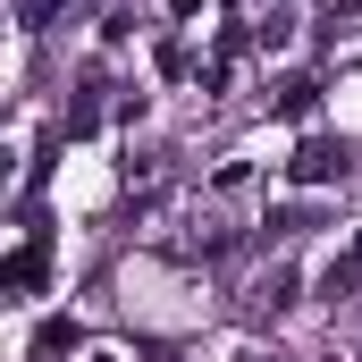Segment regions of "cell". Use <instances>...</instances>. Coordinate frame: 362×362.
I'll use <instances>...</instances> for the list:
<instances>
[{
	"mask_svg": "<svg viewBox=\"0 0 362 362\" xmlns=\"http://www.w3.org/2000/svg\"><path fill=\"white\" fill-rule=\"evenodd\" d=\"M286 177L295 185H346L354 177V144L346 135H303V152L286 160Z\"/></svg>",
	"mask_w": 362,
	"mask_h": 362,
	"instance_id": "obj_1",
	"label": "cell"
},
{
	"mask_svg": "<svg viewBox=\"0 0 362 362\" xmlns=\"http://www.w3.org/2000/svg\"><path fill=\"white\" fill-rule=\"evenodd\" d=\"M42 262H51V236L34 228V236H25V245L0 262V295H34V286H42Z\"/></svg>",
	"mask_w": 362,
	"mask_h": 362,
	"instance_id": "obj_2",
	"label": "cell"
},
{
	"mask_svg": "<svg viewBox=\"0 0 362 362\" xmlns=\"http://www.w3.org/2000/svg\"><path fill=\"white\" fill-rule=\"evenodd\" d=\"M76 346H85L76 320H42V329H34V362H59V354H76Z\"/></svg>",
	"mask_w": 362,
	"mask_h": 362,
	"instance_id": "obj_3",
	"label": "cell"
},
{
	"mask_svg": "<svg viewBox=\"0 0 362 362\" xmlns=\"http://www.w3.org/2000/svg\"><path fill=\"white\" fill-rule=\"evenodd\" d=\"M101 85H76V101H68V118H59V135H93L101 127V101H93Z\"/></svg>",
	"mask_w": 362,
	"mask_h": 362,
	"instance_id": "obj_4",
	"label": "cell"
},
{
	"mask_svg": "<svg viewBox=\"0 0 362 362\" xmlns=\"http://www.w3.org/2000/svg\"><path fill=\"white\" fill-rule=\"evenodd\" d=\"M320 295L329 303H346V295H362V262L346 253V262H329V278H320Z\"/></svg>",
	"mask_w": 362,
	"mask_h": 362,
	"instance_id": "obj_5",
	"label": "cell"
},
{
	"mask_svg": "<svg viewBox=\"0 0 362 362\" xmlns=\"http://www.w3.org/2000/svg\"><path fill=\"white\" fill-rule=\"evenodd\" d=\"M312 101H320V85H312V76H295V85L278 93V118H312Z\"/></svg>",
	"mask_w": 362,
	"mask_h": 362,
	"instance_id": "obj_6",
	"label": "cell"
},
{
	"mask_svg": "<svg viewBox=\"0 0 362 362\" xmlns=\"http://www.w3.org/2000/svg\"><path fill=\"white\" fill-rule=\"evenodd\" d=\"M59 8H68V0H17V25H34V34H42V25H51Z\"/></svg>",
	"mask_w": 362,
	"mask_h": 362,
	"instance_id": "obj_7",
	"label": "cell"
},
{
	"mask_svg": "<svg viewBox=\"0 0 362 362\" xmlns=\"http://www.w3.org/2000/svg\"><path fill=\"white\" fill-rule=\"evenodd\" d=\"M337 17H362V0H329V25H337Z\"/></svg>",
	"mask_w": 362,
	"mask_h": 362,
	"instance_id": "obj_8",
	"label": "cell"
},
{
	"mask_svg": "<svg viewBox=\"0 0 362 362\" xmlns=\"http://www.w3.org/2000/svg\"><path fill=\"white\" fill-rule=\"evenodd\" d=\"M194 8H202V0H169V17H194Z\"/></svg>",
	"mask_w": 362,
	"mask_h": 362,
	"instance_id": "obj_9",
	"label": "cell"
},
{
	"mask_svg": "<svg viewBox=\"0 0 362 362\" xmlns=\"http://www.w3.org/2000/svg\"><path fill=\"white\" fill-rule=\"evenodd\" d=\"M346 253H354V262H362V236H354V245H346Z\"/></svg>",
	"mask_w": 362,
	"mask_h": 362,
	"instance_id": "obj_10",
	"label": "cell"
}]
</instances>
